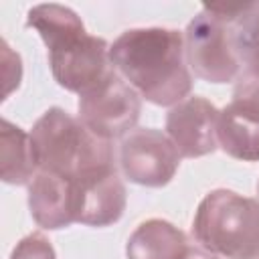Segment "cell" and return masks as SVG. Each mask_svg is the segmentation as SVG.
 Here are the masks:
<instances>
[{
  "mask_svg": "<svg viewBox=\"0 0 259 259\" xmlns=\"http://www.w3.org/2000/svg\"><path fill=\"white\" fill-rule=\"evenodd\" d=\"M109 61L140 97L154 105L172 107L186 99L192 89L184 34L176 28L123 30L109 45Z\"/></svg>",
  "mask_w": 259,
  "mask_h": 259,
  "instance_id": "6da1fadb",
  "label": "cell"
},
{
  "mask_svg": "<svg viewBox=\"0 0 259 259\" xmlns=\"http://www.w3.org/2000/svg\"><path fill=\"white\" fill-rule=\"evenodd\" d=\"M38 170L81 178L113 166V146L63 107H49L30 130Z\"/></svg>",
  "mask_w": 259,
  "mask_h": 259,
  "instance_id": "7a4b0ae2",
  "label": "cell"
},
{
  "mask_svg": "<svg viewBox=\"0 0 259 259\" xmlns=\"http://www.w3.org/2000/svg\"><path fill=\"white\" fill-rule=\"evenodd\" d=\"M192 235L204 251L223 259H257L259 202L235 190L214 188L198 202Z\"/></svg>",
  "mask_w": 259,
  "mask_h": 259,
  "instance_id": "3957f363",
  "label": "cell"
},
{
  "mask_svg": "<svg viewBox=\"0 0 259 259\" xmlns=\"http://www.w3.org/2000/svg\"><path fill=\"white\" fill-rule=\"evenodd\" d=\"M184 55L188 69L202 81L223 85L237 81L241 63L231 42V28L206 6L188 22L184 30Z\"/></svg>",
  "mask_w": 259,
  "mask_h": 259,
  "instance_id": "277c9868",
  "label": "cell"
},
{
  "mask_svg": "<svg viewBox=\"0 0 259 259\" xmlns=\"http://www.w3.org/2000/svg\"><path fill=\"white\" fill-rule=\"evenodd\" d=\"M79 119L99 138L127 136L142 113L140 93L113 69L101 83L79 95Z\"/></svg>",
  "mask_w": 259,
  "mask_h": 259,
  "instance_id": "5b68a950",
  "label": "cell"
},
{
  "mask_svg": "<svg viewBox=\"0 0 259 259\" xmlns=\"http://www.w3.org/2000/svg\"><path fill=\"white\" fill-rule=\"evenodd\" d=\"M180 158L172 140L154 127L132 130L119 144V166L123 176L148 188L166 186L174 178Z\"/></svg>",
  "mask_w": 259,
  "mask_h": 259,
  "instance_id": "8992f818",
  "label": "cell"
},
{
  "mask_svg": "<svg viewBox=\"0 0 259 259\" xmlns=\"http://www.w3.org/2000/svg\"><path fill=\"white\" fill-rule=\"evenodd\" d=\"M49 65L55 81L79 95L93 89L113 71L107 40L89 32L71 45L49 51Z\"/></svg>",
  "mask_w": 259,
  "mask_h": 259,
  "instance_id": "52a82bcc",
  "label": "cell"
},
{
  "mask_svg": "<svg viewBox=\"0 0 259 259\" xmlns=\"http://www.w3.org/2000/svg\"><path fill=\"white\" fill-rule=\"evenodd\" d=\"M219 111L214 103L200 95H190L170 107L166 113V136L182 158H200L219 148Z\"/></svg>",
  "mask_w": 259,
  "mask_h": 259,
  "instance_id": "ba28073f",
  "label": "cell"
},
{
  "mask_svg": "<svg viewBox=\"0 0 259 259\" xmlns=\"http://www.w3.org/2000/svg\"><path fill=\"white\" fill-rule=\"evenodd\" d=\"M77 184V223L87 227H109L125 210L127 194L115 168L73 178Z\"/></svg>",
  "mask_w": 259,
  "mask_h": 259,
  "instance_id": "9c48e42d",
  "label": "cell"
},
{
  "mask_svg": "<svg viewBox=\"0 0 259 259\" xmlns=\"http://www.w3.org/2000/svg\"><path fill=\"white\" fill-rule=\"evenodd\" d=\"M30 217L40 229L59 231L77 223V184L73 178L38 170L28 184Z\"/></svg>",
  "mask_w": 259,
  "mask_h": 259,
  "instance_id": "30bf717a",
  "label": "cell"
},
{
  "mask_svg": "<svg viewBox=\"0 0 259 259\" xmlns=\"http://www.w3.org/2000/svg\"><path fill=\"white\" fill-rule=\"evenodd\" d=\"M188 251L186 235L164 219L140 223L125 243L127 259H184Z\"/></svg>",
  "mask_w": 259,
  "mask_h": 259,
  "instance_id": "8fae6325",
  "label": "cell"
},
{
  "mask_svg": "<svg viewBox=\"0 0 259 259\" xmlns=\"http://www.w3.org/2000/svg\"><path fill=\"white\" fill-rule=\"evenodd\" d=\"M219 148L243 162H259V119L229 103L219 111Z\"/></svg>",
  "mask_w": 259,
  "mask_h": 259,
  "instance_id": "7c38bea8",
  "label": "cell"
},
{
  "mask_svg": "<svg viewBox=\"0 0 259 259\" xmlns=\"http://www.w3.org/2000/svg\"><path fill=\"white\" fill-rule=\"evenodd\" d=\"M38 166L34 160L30 134L16 123L0 121V178L6 184L22 186L30 184L36 176Z\"/></svg>",
  "mask_w": 259,
  "mask_h": 259,
  "instance_id": "4fadbf2b",
  "label": "cell"
},
{
  "mask_svg": "<svg viewBox=\"0 0 259 259\" xmlns=\"http://www.w3.org/2000/svg\"><path fill=\"white\" fill-rule=\"evenodd\" d=\"M26 24L34 28L49 51L71 45L87 34L81 16L63 4H36L26 14Z\"/></svg>",
  "mask_w": 259,
  "mask_h": 259,
  "instance_id": "5bb4252c",
  "label": "cell"
},
{
  "mask_svg": "<svg viewBox=\"0 0 259 259\" xmlns=\"http://www.w3.org/2000/svg\"><path fill=\"white\" fill-rule=\"evenodd\" d=\"M231 42L241 63V73L259 77V2L243 4L241 14L229 24Z\"/></svg>",
  "mask_w": 259,
  "mask_h": 259,
  "instance_id": "9a60e30c",
  "label": "cell"
},
{
  "mask_svg": "<svg viewBox=\"0 0 259 259\" xmlns=\"http://www.w3.org/2000/svg\"><path fill=\"white\" fill-rule=\"evenodd\" d=\"M233 105L259 119V77L241 73L233 87Z\"/></svg>",
  "mask_w": 259,
  "mask_h": 259,
  "instance_id": "2e32d148",
  "label": "cell"
},
{
  "mask_svg": "<svg viewBox=\"0 0 259 259\" xmlns=\"http://www.w3.org/2000/svg\"><path fill=\"white\" fill-rule=\"evenodd\" d=\"M10 259H57V255L49 237L42 233H30L14 245Z\"/></svg>",
  "mask_w": 259,
  "mask_h": 259,
  "instance_id": "e0dca14e",
  "label": "cell"
},
{
  "mask_svg": "<svg viewBox=\"0 0 259 259\" xmlns=\"http://www.w3.org/2000/svg\"><path fill=\"white\" fill-rule=\"evenodd\" d=\"M2 71H4V99L18 89L22 79V61L20 55L10 49L6 38H2Z\"/></svg>",
  "mask_w": 259,
  "mask_h": 259,
  "instance_id": "ac0fdd59",
  "label": "cell"
},
{
  "mask_svg": "<svg viewBox=\"0 0 259 259\" xmlns=\"http://www.w3.org/2000/svg\"><path fill=\"white\" fill-rule=\"evenodd\" d=\"M184 259H223V257L212 255V253L204 251L202 247H200V249H192V247H190V251H188V255H186Z\"/></svg>",
  "mask_w": 259,
  "mask_h": 259,
  "instance_id": "d6986e66",
  "label": "cell"
},
{
  "mask_svg": "<svg viewBox=\"0 0 259 259\" xmlns=\"http://www.w3.org/2000/svg\"><path fill=\"white\" fill-rule=\"evenodd\" d=\"M257 192H259V182H257Z\"/></svg>",
  "mask_w": 259,
  "mask_h": 259,
  "instance_id": "ffe728a7",
  "label": "cell"
},
{
  "mask_svg": "<svg viewBox=\"0 0 259 259\" xmlns=\"http://www.w3.org/2000/svg\"><path fill=\"white\" fill-rule=\"evenodd\" d=\"M257 259H259V257H257Z\"/></svg>",
  "mask_w": 259,
  "mask_h": 259,
  "instance_id": "44dd1931",
  "label": "cell"
}]
</instances>
